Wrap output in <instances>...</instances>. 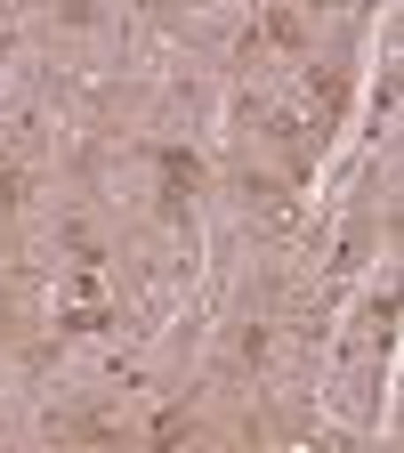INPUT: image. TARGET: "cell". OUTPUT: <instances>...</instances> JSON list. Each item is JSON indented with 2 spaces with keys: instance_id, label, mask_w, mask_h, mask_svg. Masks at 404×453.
Returning <instances> with one entry per match:
<instances>
[{
  "instance_id": "9",
  "label": "cell",
  "mask_w": 404,
  "mask_h": 453,
  "mask_svg": "<svg viewBox=\"0 0 404 453\" xmlns=\"http://www.w3.org/2000/svg\"><path fill=\"white\" fill-rule=\"evenodd\" d=\"M33 203V170L25 162H9V154H0V219H17Z\"/></svg>"
},
{
  "instance_id": "3",
  "label": "cell",
  "mask_w": 404,
  "mask_h": 453,
  "mask_svg": "<svg viewBox=\"0 0 404 453\" xmlns=\"http://www.w3.org/2000/svg\"><path fill=\"white\" fill-rule=\"evenodd\" d=\"M300 89H308V105H316L324 130L348 113V65H300Z\"/></svg>"
},
{
  "instance_id": "4",
  "label": "cell",
  "mask_w": 404,
  "mask_h": 453,
  "mask_svg": "<svg viewBox=\"0 0 404 453\" xmlns=\"http://www.w3.org/2000/svg\"><path fill=\"white\" fill-rule=\"evenodd\" d=\"M105 332H122V308L113 300H65L57 308V340H105Z\"/></svg>"
},
{
  "instance_id": "2",
  "label": "cell",
  "mask_w": 404,
  "mask_h": 453,
  "mask_svg": "<svg viewBox=\"0 0 404 453\" xmlns=\"http://www.w3.org/2000/svg\"><path fill=\"white\" fill-rule=\"evenodd\" d=\"M146 162L162 170V187H179V195H202V179H210L202 154H194V146H179V138H146Z\"/></svg>"
},
{
  "instance_id": "6",
  "label": "cell",
  "mask_w": 404,
  "mask_h": 453,
  "mask_svg": "<svg viewBox=\"0 0 404 453\" xmlns=\"http://www.w3.org/2000/svg\"><path fill=\"white\" fill-rule=\"evenodd\" d=\"M356 324H364V349H372V357H388V349H396V292H388V283L364 300V316H356Z\"/></svg>"
},
{
  "instance_id": "1",
  "label": "cell",
  "mask_w": 404,
  "mask_h": 453,
  "mask_svg": "<svg viewBox=\"0 0 404 453\" xmlns=\"http://www.w3.org/2000/svg\"><path fill=\"white\" fill-rule=\"evenodd\" d=\"M251 25H259V41H267V49H283V57H308V41H316L300 0H267V9H259Z\"/></svg>"
},
{
  "instance_id": "10",
  "label": "cell",
  "mask_w": 404,
  "mask_h": 453,
  "mask_svg": "<svg viewBox=\"0 0 404 453\" xmlns=\"http://www.w3.org/2000/svg\"><path fill=\"white\" fill-rule=\"evenodd\" d=\"M49 25H65V33H97V25H105V0H49Z\"/></svg>"
},
{
  "instance_id": "8",
  "label": "cell",
  "mask_w": 404,
  "mask_h": 453,
  "mask_svg": "<svg viewBox=\"0 0 404 453\" xmlns=\"http://www.w3.org/2000/svg\"><path fill=\"white\" fill-rule=\"evenodd\" d=\"M146 437H154V445H179V437H202V421H194V405H162V413L146 421Z\"/></svg>"
},
{
  "instance_id": "5",
  "label": "cell",
  "mask_w": 404,
  "mask_h": 453,
  "mask_svg": "<svg viewBox=\"0 0 404 453\" xmlns=\"http://www.w3.org/2000/svg\"><path fill=\"white\" fill-rule=\"evenodd\" d=\"M267 357H275V324H259V316L235 324V340H226V365H235V372H259Z\"/></svg>"
},
{
  "instance_id": "7",
  "label": "cell",
  "mask_w": 404,
  "mask_h": 453,
  "mask_svg": "<svg viewBox=\"0 0 404 453\" xmlns=\"http://www.w3.org/2000/svg\"><path fill=\"white\" fill-rule=\"evenodd\" d=\"M235 187H243V203H251V211H283V203H292V179H275V170H251V162H243V179H235Z\"/></svg>"
},
{
  "instance_id": "11",
  "label": "cell",
  "mask_w": 404,
  "mask_h": 453,
  "mask_svg": "<svg viewBox=\"0 0 404 453\" xmlns=\"http://www.w3.org/2000/svg\"><path fill=\"white\" fill-rule=\"evenodd\" d=\"M0 154H9V146H0Z\"/></svg>"
}]
</instances>
